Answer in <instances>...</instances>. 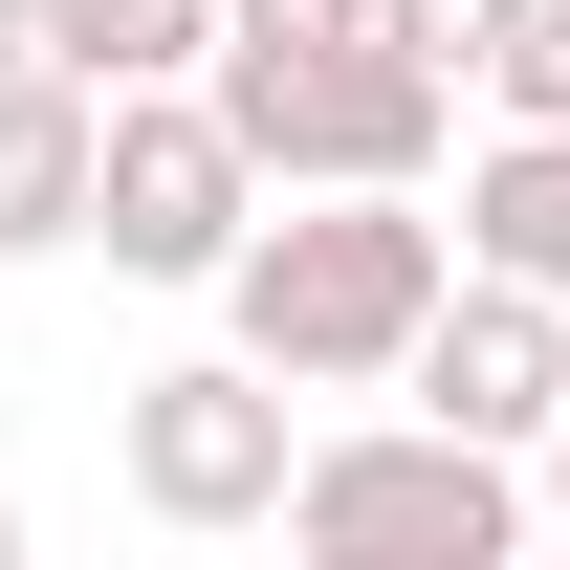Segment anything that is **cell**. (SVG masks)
I'll return each instance as SVG.
<instances>
[{"instance_id":"7c38bea8","label":"cell","mask_w":570,"mask_h":570,"mask_svg":"<svg viewBox=\"0 0 570 570\" xmlns=\"http://www.w3.org/2000/svg\"><path fill=\"white\" fill-rule=\"evenodd\" d=\"M0 67H88V0H0Z\"/></svg>"},{"instance_id":"5b68a950","label":"cell","mask_w":570,"mask_h":570,"mask_svg":"<svg viewBox=\"0 0 570 570\" xmlns=\"http://www.w3.org/2000/svg\"><path fill=\"white\" fill-rule=\"evenodd\" d=\"M307 439H285V373L264 352H198V373H132V504L154 527H285Z\"/></svg>"},{"instance_id":"8fae6325","label":"cell","mask_w":570,"mask_h":570,"mask_svg":"<svg viewBox=\"0 0 570 570\" xmlns=\"http://www.w3.org/2000/svg\"><path fill=\"white\" fill-rule=\"evenodd\" d=\"M373 22H395L417 67H461V88H483V45H504V22H527V0H373Z\"/></svg>"},{"instance_id":"4fadbf2b","label":"cell","mask_w":570,"mask_h":570,"mask_svg":"<svg viewBox=\"0 0 570 570\" xmlns=\"http://www.w3.org/2000/svg\"><path fill=\"white\" fill-rule=\"evenodd\" d=\"M219 22H264V45H330V22H373V0H219Z\"/></svg>"},{"instance_id":"6da1fadb","label":"cell","mask_w":570,"mask_h":570,"mask_svg":"<svg viewBox=\"0 0 570 570\" xmlns=\"http://www.w3.org/2000/svg\"><path fill=\"white\" fill-rule=\"evenodd\" d=\"M439 285H461V219H417V176H307L219 264V307H242V352L285 395H395L417 330H439Z\"/></svg>"},{"instance_id":"5bb4252c","label":"cell","mask_w":570,"mask_h":570,"mask_svg":"<svg viewBox=\"0 0 570 570\" xmlns=\"http://www.w3.org/2000/svg\"><path fill=\"white\" fill-rule=\"evenodd\" d=\"M549 527H570V417H549Z\"/></svg>"},{"instance_id":"30bf717a","label":"cell","mask_w":570,"mask_h":570,"mask_svg":"<svg viewBox=\"0 0 570 570\" xmlns=\"http://www.w3.org/2000/svg\"><path fill=\"white\" fill-rule=\"evenodd\" d=\"M483 88L549 132V110H570V0H527V22H504V45H483Z\"/></svg>"},{"instance_id":"8992f818","label":"cell","mask_w":570,"mask_h":570,"mask_svg":"<svg viewBox=\"0 0 570 570\" xmlns=\"http://www.w3.org/2000/svg\"><path fill=\"white\" fill-rule=\"evenodd\" d=\"M395 395H417V417H461V439H504V461H549V417H570V285H504V264H461Z\"/></svg>"},{"instance_id":"3957f363","label":"cell","mask_w":570,"mask_h":570,"mask_svg":"<svg viewBox=\"0 0 570 570\" xmlns=\"http://www.w3.org/2000/svg\"><path fill=\"white\" fill-rule=\"evenodd\" d=\"M219 110H242V154H264L285 198L307 176H439V110H461V67H417L395 22H330V45H264V22H219Z\"/></svg>"},{"instance_id":"52a82bcc","label":"cell","mask_w":570,"mask_h":570,"mask_svg":"<svg viewBox=\"0 0 570 570\" xmlns=\"http://www.w3.org/2000/svg\"><path fill=\"white\" fill-rule=\"evenodd\" d=\"M88 198H110V88L88 67H0V264L88 242Z\"/></svg>"},{"instance_id":"277c9868","label":"cell","mask_w":570,"mask_h":570,"mask_svg":"<svg viewBox=\"0 0 570 570\" xmlns=\"http://www.w3.org/2000/svg\"><path fill=\"white\" fill-rule=\"evenodd\" d=\"M264 154H242V110H219L198 67L176 88H110V198H88V242H110V264L132 285H219L242 264V242H264Z\"/></svg>"},{"instance_id":"7a4b0ae2","label":"cell","mask_w":570,"mask_h":570,"mask_svg":"<svg viewBox=\"0 0 570 570\" xmlns=\"http://www.w3.org/2000/svg\"><path fill=\"white\" fill-rule=\"evenodd\" d=\"M527 461L461 417H373V439H307V483H285V549H330V570H504L527 549Z\"/></svg>"},{"instance_id":"9c48e42d","label":"cell","mask_w":570,"mask_h":570,"mask_svg":"<svg viewBox=\"0 0 570 570\" xmlns=\"http://www.w3.org/2000/svg\"><path fill=\"white\" fill-rule=\"evenodd\" d=\"M219 67V0H88V88H176Z\"/></svg>"},{"instance_id":"ba28073f","label":"cell","mask_w":570,"mask_h":570,"mask_svg":"<svg viewBox=\"0 0 570 570\" xmlns=\"http://www.w3.org/2000/svg\"><path fill=\"white\" fill-rule=\"evenodd\" d=\"M461 264H504V285H570V110H549V132L504 110V154L461 176Z\"/></svg>"},{"instance_id":"9a60e30c","label":"cell","mask_w":570,"mask_h":570,"mask_svg":"<svg viewBox=\"0 0 570 570\" xmlns=\"http://www.w3.org/2000/svg\"><path fill=\"white\" fill-rule=\"evenodd\" d=\"M0 570H22V504H0Z\"/></svg>"}]
</instances>
